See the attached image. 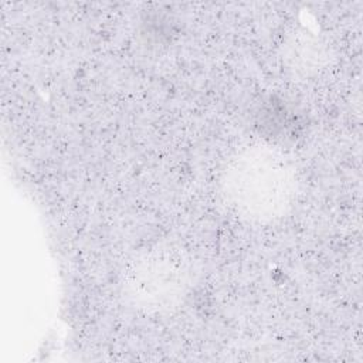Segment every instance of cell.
Masks as SVG:
<instances>
[{
  "label": "cell",
  "mask_w": 363,
  "mask_h": 363,
  "mask_svg": "<svg viewBox=\"0 0 363 363\" xmlns=\"http://www.w3.org/2000/svg\"><path fill=\"white\" fill-rule=\"evenodd\" d=\"M190 288L186 258L170 247H155L133 257L122 274V291L128 302L146 313L176 309Z\"/></svg>",
  "instance_id": "2"
},
{
  "label": "cell",
  "mask_w": 363,
  "mask_h": 363,
  "mask_svg": "<svg viewBox=\"0 0 363 363\" xmlns=\"http://www.w3.org/2000/svg\"><path fill=\"white\" fill-rule=\"evenodd\" d=\"M220 184L227 207L252 223L279 220L296 197V179L289 162L265 145L238 152L223 170Z\"/></svg>",
  "instance_id": "1"
}]
</instances>
